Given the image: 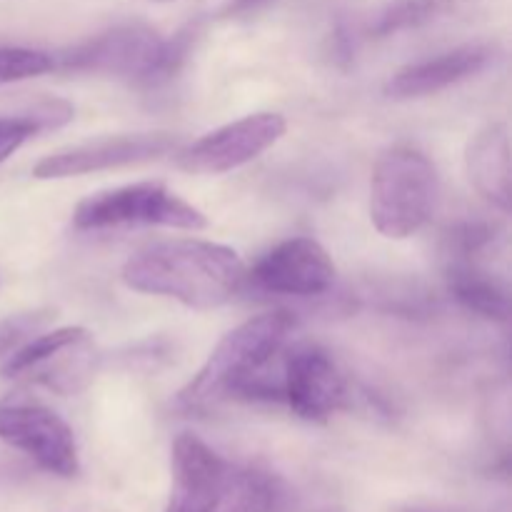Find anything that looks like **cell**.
<instances>
[{
    "label": "cell",
    "mask_w": 512,
    "mask_h": 512,
    "mask_svg": "<svg viewBox=\"0 0 512 512\" xmlns=\"http://www.w3.org/2000/svg\"><path fill=\"white\" fill-rule=\"evenodd\" d=\"M163 38L143 23H125L63 50L55 68L68 73H98L128 80L135 88L148 85Z\"/></svg>",
    "instance_id": "ba28073f"
},
{
    "label": "cell",
    "mask_w": 512,
    "mask_h": 512,
    "mask_svg": "<svg viewBox=\"0 0 512 512\" xmlns=\"http://www.w3.org/2000/svg\"><path fill=\"white\" fill-rule=\"evenodd\" d=\"M268 400H278L308 423H325L348 408L350 385L333 355L315 343L285 345L268 375Z\"/></svg>",
    "instance_id": "8992f818"
},
{
    "label": "cell",
    "mask_w": 512,
    "mask_h": 512,
    "mask_svg": "<svg viewBox=\"0 0 512 512\" xmlns=\"http://www.w3.org/2000/svg\"><path fill=\"white\" fill-rule=\"evenodd\" d=\"M465 168L473 188L503 213L510 210V135L505 123H490L470 138L465 150Z\"/></svg>",
    "instance_id": "5bb4252c"
},
{
    "label": "cell",
    "mask_w": 512,
    "mask_h": 512,
    "mask_svg": "<svg viewBox=\"0 0 512 512\" xmlns=\"http://www.w3.org/2000/svg\"><path fill=\"white\" fill-rule=\"evenodd\" d=\"M495 58H498V48L493 43L460 45V48L440 53L435 58L400 68L385 85V95L395 100L435 95L450 85H458L480 75L485 68H490V63H495Z\"/></svg>",
    "instance_id": "4fadbf2b"
},
{
    "label": "cell",
    "mask_w": 512,
    "mask_h": 512,
    "mask_svg": "<svg viewBox=\"0 0 512 512\" xmlns=\"http://www.w3.org/2000/svg\"><path fill=\"white\" fill-rule=\"evenodd\" d=\"M263 3H268V0H230L228 8H225V13L228 15H240V13H250V10L260 8Z\"/></svg>",
    "instance_id": "7402d4cb"
},
{
    "label": "cell",
    "mask_w": 512,
    "mask_h": 512,
    "mask_svg": "<svg viewBox=\"0 0 512 512\" xmlns=\"http://www.w3.org/2000/svg\"><path fill=\"white\" fill-rule=\"evenodd\" d=\"M73 225L88 233L123 228L203 230L208 218L163 183H133L80 200Z\"/></svg>",
    "instance_id": "5b68a950"
},
{
    "label": "cell",
    "mask_w": 512,
    "mask_h": 512,
    "mask_svg": "<svg viewBox=\"0 0 512 512\" xmlns=\"http://www.w3.org/2000/svg\"><path fill=\"white\" fill-rule=\"evenodd\" d=\"M0 440L28 455L45 473L58 478L78 475L80 455L73 428L45 405H0Z\"/></svg>",
    "instance_id": "9c48e42d"
},
{
    "label": "cell",
    "mask_w": 512,
    "mask_h": 512,
    "mask_svg": "<svg viewBox=\"0 0 512 512\" xmlns=\"http://www.w3.org/2000/svg\"><path fill=\"white\" fill-rule=\"evenodd\" d=\"M55 318V313L50 308L33 310V313H20L10 315V318L0 320V358L10 355L13 350H18L25 340H30L33 335L43 333L45 325Z\"/></svg>",
    "instance_id": "44dd1931"
},
{
    "label": "cell",
    "mask_w": 512,
    "mask_h": 512,
    "mask_svg": "<svg viewBox=\"0 0 512 512\" xmlns=\"http://www.w3.org/2000/svg\"><path fill=\"white\" fill-rule=\"evenodd\" d=\"M155 3H168V0H155Z\"/></svg>",
    "instance_id": "cb8c5ba5"
},
{
    "label": "cell",
    "mask_w": 512,
    "mask_h": 512,
    "mask_svg": "<svg viewBox=\"0 0 512 512\" xmlns=\"http://www.w3.org/2000/svg\"><path fill=\"white\" fill-rule=\"evenodd\" d=\"M245 283H253L263 293L315 298L333 288L335 263L318 240L300 235L270 248L245 273Z\"/></svg>",
    "instance_id": "7c38bea8"
},
{
    "label": "cell",
    "mask_w": 512,
    "mask_h": 512,
    "mask_svg": "<svg viewBox=\"0 0 512 512\" xmlns=\"http://www.w3.org/2000/svg\"><path fill=\"white\" fill-rule=\"evenodd\" d=\"M445 283L450 295L470 313L498 323L508 320V288L493 270L485 268L483 260H448Z\"/></svg>",
    "instance_id": "9a60e30c"
},
{
    "label": "cell",
    "mask_w": 512,
    "mask_h": 512,
    "mask_svg": "<svg viewBox=\"0 0 512 512\" xmlns=\"http://www.w3.org/2000/svg\"><path fill=\"white\" fill-rule=\"evenodd\" d=\"M95 363L98 355L90 333L70 325L25 340L5 360L3 378L28 380L60 395H73L90 383Z\"/></svg>",
    "instance_id": "52a82bcc"
},
{
    "label": "cell",
    "mask_w": 512,
    "mask_h": 512,
    "mask_svg": "<svg viewBox=\"0 0 512 512\" xmlns=\"http://www.w3.org/2000/svg\"><path fill=\"white\" fill-rule=\"evenodd\" d=\"M178 153V138L170 133H133L113 138L90 140L73 148L55 150L35 163L33 175L38 180L80 178L100 170L128 168V165L150 163L163 155Z\"/></svg>",
    "instance_id": "8fae6325"
},
{
    "label": "cell",
    "mask_w": 512,
    "mask_h": 512,
    "mask_svg": "<svg viewBox=\"0 0 512 512\" xmlns=\"http://www.w3.org/2000/svg\"><path fill=\"white\" fill-rule=\"evenodd\" d=\"M288 130L280 113H253L215 128L188 148L178 150V165L185 173L220 175L253 163L273 148Z\"/></svg>",
    "instance_id": "30bf717a"
},
{
    "label": "cell",
    "mask_w": 512,
    "mask_h": 512,
    "mask_svg": "<svg viewBox=\"0 0 512 512\" xmlns=\"http://www.w3.org/2000/svg\"><path fill=\"white\" fill-rule=\"evenodd\" d=\"M440 178L433 160L415 145H390L375 160L370 178V220L385 238L415 235L433 218Z\"/></svg>",
    "instance_id": "277c9868"
},
{
    "label": "cell",
    "mask_w": 512,
    "mask_h": 512,
    "mask_svg": "<svg viewBox=\"0 0 512 512\" xmlns=\"http://www.w3.org/2000/svg\"><path fill=\"white\" fill-rule=\"evenodd\" d=\"M198 33L200 23H188L185 28H180L173 38H163V48H160V55L158 60H155V68L153 73H150L145 90L163 88V85H168L170 80L185 68V63H188L190 53H193L195 48V40H198Z\"/></svg>",
    "instance_id": "d6986e66"
},
{
    "label": "cell",
    "mask_w": 512,
    "mask_h": 512,
    "mask_svg": "<svg viewBox=\"0 0 512 512\" xmlns=\"http://www.w3.org/2000/svg\"><path fill=\"white\" fill-rule=\"evenodd\" d=\"M403 512H440V510H425V508H408V510H403Z\"/></svg>",
    "instance_id": "603a6c76"
},
{
    "label": "cell",
    "mask_w": 512,
    "mask_h": 512,
    "mask_svg": "<svg viewBox=\"0 0 512 512\" xmlns=\"http://www.w3.org/2000/svg\"><path fill=\"white\" fill-rule=\"evenodd\" d=\"M70 120H73V108L65 100H43L28 113L0 118V163L8 160L33 135L63 128Z\"/></svg>",
    "instance_id": "e0dca14e"
},
{
    "label": "cell",
    "mask_w": 512,
    "mask_h": 512,
    "mask_svg": "<svg viewBox=\"0 0 512 512\" xmlns=\"http://www.w3.org/2000/svg\"><path fill=\"white\" fill-rule=\"evenodd\" d=\"M293 328L295 318L285 310L245 320L215 345L203 368L180 390L175 405L185 413H208L228 400H243L253 380L288 345Z\"/></svg>",
    "instance_id": "3957f363"
},
{
    "label": "cell",
    "mask_w": 512,
    "mask_h": 512,
    "mask_svg": "<svg viewBox=\"0 0 512 512\" xmlns=\"http://www.w3.org/2000/svg\"><path fill=\"white\" fill-rule=\"evenodd\" d=\"M55 70L53 55L30 48H0V85L38 78Z\"/></svg>",
    "instance_id": "ffe728a7"
},
{
    "label": "cell",
    "mask_w": 512,
    "mask_h": 512,
    "mask_svg": "<svg viewBox=\"0 0 512 512\" xmlns=\"http://www.w3.org/2000/svg\"><path fill=\"white\" fill-rule=\"evenodd\" d=\"M245 263L233 248L210 240H163L123 265V283L145 295L178 300L195 310L230 303L245 285Z\"/></svg>",
    "instance_id": "6da1fadb"
},
{
    "label": "cell",
    "mask_w": 512,
    "mask_h": 512,
    "mask_svg": "<svg viewBox=\"0 0 512 512\" xmlns=\"http://www.w3.org/2000/svg\"><path fill=\"white\" fill-rule=\"evenodd\" d=\"M473 3L475 0H390L370 23V35L388 38V35L405 33V30L428 28L438 20L470 8Z\"/></svg>",
    "instance_id": "2e32d148"
},
{
    "label": "cell",
    "mask_w": 512,
    "mask_h": 512,
    "mask_svg": "<svg viewBox=\"0 0 512 512\" xmlns=\"http://www.w3.org/2000/svg\"><path fill=\"white\" fill-rule=\"evenodd\" d=\"M498 243V230L488 220H463L445 233V258L480 260Z\"/></svg>",
    "instance_id": "ac0fdd59"
},
{
    "label": "cell",
    "mask_w": 512,
    "mask_h": 512,
    "mask_svg": "<svg viewBox=\"0 0 512 512\" xmlns=\"http://www.w3.org/2000/svg\"><path fill=\"white\" fill-rule=\"evenodd\" d=\"M173 493L165 512H285L288 493L273 473L230 463L193 433H180L170 453Z\"/></svg>",
    "instance_id": "7a4b0ae2"
}]
</instances>
